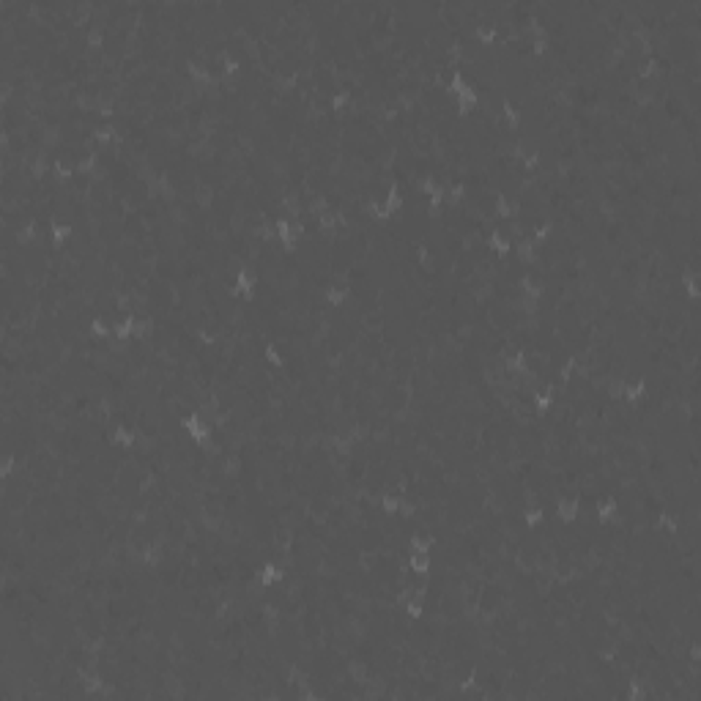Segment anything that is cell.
<instances>
[{
    "instance_id": "1",
    "label": "cell",
    "mask_w": 701,
    "mask_h": 701,
    "mask_svg": "<svg viewBox=\"0 0 701 701\" xmlns=\"http://www.w3.org/2000/svg\"><path fill=\"white\" fill-rule=\"evenodd\" d=\"M597 357H611V354H597ZM614 357H627V354H614ZM587 359H594V357H584V354H570L567 359L559 364V370H556V376L553 379L559 381V384H570L572 376H575V370H578V364ZM630 359H638V357H630ZM644 362L646 367H652L655 373H661V376H688V373H699V367H663V364H655V362H646V359H638Z\"/></svg>"
},
{
    "instance_id": "2",
    "label": "cell",
    "mask_w": 701,
    "mask_h": 701,
    "mask_svg": "<svg viewBox=\"0 0 701 701\" xmlns=\"http://www.w3.org/2000/svg\"><path fill=\"white\" fill-rule=\"evenodd\" d=\"M178 430L190 438L195 447H200V450L211 447V441H214V425H211V419H206L203 414H197V411H187L184 417L178 419Z\"/></svg>"
},
{
    "instance_id": "3",
    "label": "cell",
    "mask_w": 701,
    "mask_h": 701,
    "mask_svg": "<svg viewBox=\"0 0 701 701\" xmlns=\"http://www.w3.org/2000/svg\"><path fill=\"white\" fill-rule=\"evenodd\" d=\"M258 271L252 266H239L236 274H233V283H230V293L241 302H252L258 296Z\"/></svg>"
},
{
    "instance_id": "4",
    "label": "cell",
    "mask_w": 701,
    "mask_h": 701,
    "mask_svg": "<svg viewBox=\"0 0 701 701\" xmlns=\"http://www.w3.org/2000/svg\"><path fill=\"white\" fill-rule=\"evenodd\" d=\"M417 192L422 197H428L433 206H444V200H447V178H441L436 173H422L417 178Z\"/></svg>"
},
{
    "instance_id": "5",
    "label": "cell",
    "mask_w": 701,
    "mask_h": 701,
    "mask_svg": "<svg viewBox=\"0 0 701 701\" xmlns=\"http://www.w3.org/2000/svg\"><path fill=\"white\" fill-rule=\"evenodd\" d=\"M581 512H584V501L578 499V496H559L556 501H553V507H550V518L556 521V523H575L578 518H581Z\"/></svg>"
},
{
    "instance_id": "6",
    "label": "cell",
    "mask_w": 701,
    "mask_h": 701,
    "mask_svg": "<svg viewBox=\"0 0 701 701\" xmlns=\"http://www.w3.org/2000/svg\"><path fill=\"white\" fill-rule=\"evenodd\" d=\"M285 578H288V572H285L283 565H280V562H274V559H266L263 565L255 570V584H258L261 592L283 587Z\"/></svg>"
},
{
    "instance_id": "7",
    "label": "cell",
    "mask_w": 701,
    "mask_h": 701,
    "mask_svg": "<svg viewBox=\"0 0 701 701\" xmlns=\"http://www.w3.org/2000/svg\"><path fill=\"white\" fill-rule=\"evenodd\" d=\"M556 400H559V381L550 379L545 386H540V389H534L531 392V408H534V414H548L550 408L556 406Z\"/></svg>"
},
{
    "instance_id": "8",
    "label": "cell",
    "mask_w": 701,
    "mask_h": 701,
    "mask_svg": "<svg viewBox=\"0 0 701 701\" xmlns=\"http://www.w3.org/2000/svg\"><path fill=\"white\" fill-rule=\"evenodd\" d=\"M107 444L115 447V450H121V452H129L137 447V430H134L132 425H126V422H118L110 428V433H107Z\"/></svg>"
},
{
    "instance_id": "9",
    "label": "cell",
    "mask_w": 701,
    "mask_h": 701,
    "mask_svg": "<svg viewBox=\"0 0 701 701\" xmlns=\"http://www.w3.org/2000/svg\"><path fill=\"white\" fill-rule=\"evenodd\" d=\"M587 510L592 512V518L597 523H614L616 515H619V501H616V496H600V499H594L589 504Z\"/></svg>"
},
{
    "instance_id": "10",
    "label": "cell",
    "mask_w": 701,
    "mask_h": 701,
    "mask_svg": "<svg viewBox=\"0 0 701 701\" xmlns=\"http://www.w3.org/2000/svg\"><path fill=\"white\" fill-rule=\"evenodd\" d=\"M455 99V107H457V113L463 115H472L477 107H479V102H482V94H479V88H477V82L474 80H469V85L460 91L457 96H452Z\"/></svg>"
},
{
    "instance_id": "11",
    "label": "cell",
    "mask_w": 701,
    "mask_h": 701,
    "mask_svg": "<svg viewBox=\"0 0 701 701\" xmlns=\"http://www.w3.org/2000/svg\"><path fill=\"white\" fill-rule=\"evenodd\" d=\"M75 239V225L66 219H50L47 222V241L53 246H66Z\"/></svg>"
},
{
    "instance_id": "12",
    "label": "cell",
    "mask_w": 701,
    "mask_h": 701,
    "mask_svg": "<svg viewBox=\"0 0 701 701\" xmlns=\"http://www.w3.org/2000/svg\"><path fill=\"white\" fill-rule=\"evenodd\" d=\"M485 244L491 249L496 258H510L512 255V239L510 233L504 230V225H499V228H493L488 233V239H485Z\"/></svg>"
},
{
    "instance_id": "13",
    "label": "cell",
    "mask_w": 701,
    "mask_h": 701,
    "mask_svg": "<svg viewBox=\"0 0 701 701\" xmlns=\"http://www.w3.org/2000/svg\"><path fill=\"white\" fill-rule=\"evenodd\" d=\"M646 395H649V379H646V376L627 379L625 392H622V400H625L627 406H638V403H644Z\"/></svg>"
},
{
    "instance_id": "14",
    "label": "cell",
    "mask_w": 701,
    "mask_h": 701,
    "mask_svg": "<svg viewBox=\"0 0 701 701\" xmlns=\"http://www.w3.org/2000/svg\"><path fill=\"white\" fill-rule=\"evenodd\" d=\"M501 364H504V373H510V376H523L531 370V359L523 348H515L510 354H504Z\"/></svg>"
},
{
    "instance_id": "15",
    "label": "cell",
    "mask_w": 701,
    "mask_h": 701,
    "mask_svg": "<svg viewBox=\"0 0 701 701\" xmlns=\"http://www.w3.org/2000/svg\"><path fill=\"white\" fill-rule=\"evenodd\" d=\"M50 175H53L55 181H72L77 175L75 156H72V153H55V156H53V170H50Z\"/></svg>"
},
{
    "instance_id": "16",
    "label": "cell",
    "mask_w": 701,
    "mask_h": 701,
    "mask_svg": "<svg viewBox=\"0 0 701 701\" xmlns=\"http://www.w3.org/2000/svg\"><path fill=\"white\" fill-rule=\"evenodd\" d=\"M323 302L329 304V307H342V304H348L351 299V285L345 283H326L321 290Z\"/></svg>"
},
{
    "instance_id": "17",
    "label": "cell",
    "mask_w": 701,
    "mask_h": 701,
    "mask_svg": "<svg viewBox=\"0 0 701 701\" xmlns=\"http://www.w3.org/2000/svg\"><path fill=\"white\" fill-rule=\"evenodd\" d=\"M680 290L688 302H701V288H699V271L696 268H685L680 274Z\"/></svg>"
},
{
    "instance_id": "18",
    "label": "cell",
    "mask_w": 701,
    "mask_h": 701,
    "mask_svg": "<svg viewBox=\"0 0 701 701\" xmlns=\"http://www.w3.org/2000/svg\"><path fill=\"white\" fill-rule=\"evenodd\" d=\"M406 565H408V570L414 575H430V570H433V553H428V550H408Z\"/></svg>"
},
{
    "instance_id": "19",
    "label": "cell",
    "mask_w": 701,
    "mask_h": 701,
    "mask_svg": "<svg viewBox=\"0 0 701 701\" xmlns=\"http://www.w3.org/2000/svg\"><path fill=\"white\" fill-rule=\"evenodd\" d=\"M553 518H550V512L543 507V504H529L526 510H523V523L529 526V529H540V526H545L550 523Z\"/></svg>"
},
{
    "instance_id": "20",
    "label": "cell",
    "mask_w": 701,
    "mask_h": 701,
    "mask_svg": "<svg viewBox=\"0 0 701 701\" xmlns=\"http://www.w3.org/2000/svg\"><path fill=\"white\" fill-rule=\"evenodd\" d=\"M88 332H91L94 340H113V321L104 318V315H96V318L88 321Z\"/></svg>"
},
{
    "instance_id": "21",
    "label": "cell",
    "mask_w": 701,
    "mask_h": 701,
    "mask_svg": "<svg viewBox=\"0 0 701 701\" xmlns=\"http://www.w3.org/2000/svg\"><path fill=\"white\" fill-rule=\"evenodd\" d=\"M625 701H649V688L641 677H630L625 683Z\"/></svg>"
},
{
    "instance_id": "22",
    "label": "cell",
    "mask_w": 701,
    "mask_h": 701,
    "mask_svg": "<svg viewBox=\"0 0 701 701\" xmlns=\"http://www.w3.org/2000/svg\"><path fill=\"white\" fill-rule=\"evenodd\" d=\"M153 335V318L148 315H137L134 313V323H132V340H148Z\"/></svg>"
},
{
    "instance_id": "23",
    "label": "cell",
    "mask_w": 701,
    "mask_h": 701,
    "mask_svg": "<svg viewBox=\"0 0 701 701\" xmlns=\"http://www.w3.org/2000/svg\"><path fill=\"white\" fill-rule=\"evenodd\" d=\"M433 548H436V537L428 534V531H414L408 537V550H428V553H433Z\"/></svg>"
},
{
    "instance_id": "24",
    "label": "cell",
    "mask_w": 701,
    "mask_h": 701,
    "mask_svg": "<svg viewBox=\"0 0 701 701\" xmlns=\"http://www.w3.org/2000/svg\"><path fill=\"white\" fill-rule=\"evenodd\" d=\"M403 499H406V496H400V493L386 491V493H384V496H381V501H379L381 512H384L386 518H398V510H400V504H403Z\"/></svg>"
},
{
    "instance_id": "25",
    "label": "cell",
    "mask_w": 701,
    "mask_h": 701,
    "mask_svg": "<svg viewBox=\"0 0 701 701\" xmlns=\"http://www.w3.org/2000/svg\"><path fill=\"white\" fill-rule=\"evenodd\" d=\"M17 469H19L17 455L14 452H3V457H0V482L3 479H11L17 474Z\"/></svg>"
},
{
    "instance_id": "26",
    "label": "cell",
    "mask_w": 701,
    "mask_h": 701,
    "mask_svg": "<svg viewBox=\"0 0 701 701\" xmlns=\"http://www.w3.org/2000/svg\"><path fill=\"white\" fill-rule=\"evenodd\" d=\"M403 614H406L408 619H422V616H425V603L417 600V597H408V600L403 603Z\"/></svg>"
}]
</instances>
